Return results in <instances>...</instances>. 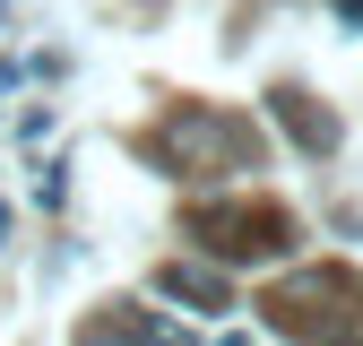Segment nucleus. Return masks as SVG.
Masks as SVG:
<instances>
[{
    "instance_id": "3",
    "label": "nucleus",
    "mask_w": 363,
    "mask_h": 346,
    "mask_svg": "<svg viewBox=\"0 0 363 346\" xmlns=\"http://www.w3.org/2000/svg\"><path fill=\"white\" fill-rule=\"evenodd\" d=\"M156 294L191 303V312H225V277L199 269V260H164V269H156Z\"/></svg>"
},
{
    "instance_id": "4",
    "label": "nucleus",
    "mask_w": 363,
    "mask_h": 346,
    "mask_svg": "<svg viewBox=\"0 0 363 346\" xmlns=\"http://www.w3.org/2000/svg\"><path fill=\"white\" fill-rule=\"evenodd\" d=\"M78 346H182V337L156 329V320H104V329H86Z\"/></svg>"
},
{
    "instance_id": "5",
    "label": "nucleus",
    "mask_w": 363,
    "mask_h": 346,
    "mask_svg": "<svg viewBox=\"0 0 363 346\" xmlns=\"http://www.w3.org/2000/svg\"><path fill=\"white\" fill-rule=\"evenodd\" d=\"M277 104H286V121L303 130L311 147H329V139H337V121H329V113H303V96H277Z\"/></svg>"
},
{
    "instance_id": "2",
    "label": "nucleus",
    "mask_w": 363,
    "mask_h": 346,
    "mask_svg": "<svg viewBox=\"0 0 363 346\" xmlns=\"http://www.w3.org/2000/svg\"><path fill=\"white\" fill-rule=\"evenodd\" d=\"M156 147L182 164V173H199V164H225V156H251V130L242 121H216V113H173L156 130Z\"/></svg>"
},
{
    "instance_id": "1",
    "label": "nucleus",
    "mask_w": 363,
    "mask_h": 346,
    "mask_svg": "<svg viewBox=\"0 0 363 346\" xmlns=\"http://www.w3.org/2000/svg\"><path fill=\"white\" fill-rule=\"evenodd\" d=\"M199 234L225 260H277L294 242V216L286 208H199Z\"/></svg>"
}]
</instances>
